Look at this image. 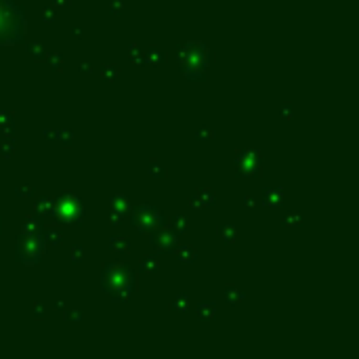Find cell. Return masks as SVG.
Returning a JSON list of instances; mask_svg holds the SVG:
<instances>
[{"mask_svg": "<svg viewBox=\"0 0 359 359\" xmlns=\"http://www.w3.org/2000/svg\"><path fill=\"white\" fill-rule=\"evenodd\" d=\"M25 19L13 0H0V44L19 42L23 38Z\"/></svg>", "mask_w": 359, "mask_h": 359, "instance_id": "cell-1", "label": "cell"}]
</instances>
